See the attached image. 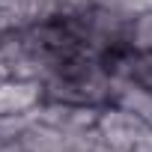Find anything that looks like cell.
<instances>
[{"label":"cell","instance_id":"6da1fadb","mask_svg":"<svg viewBox=\"0 0 152 152\" xmlns=\"http://www.w3.org/2000/svg\"><path fill=\"white\" fill-rule=\"evenodd\" d=\"M45 104V81L39 78H0V140H15L21 125Z\"/></svg>","mask_w":152,"mask_h":152},{"label":"cell","instance_id":"7a4b0ae2","mask_svg":"<svg viewBox=\"0 0 152 152\" xmlns=\"http://www.w3.org/2000/svg\"><path fill=\"white\" fill-rule=\"evenodd\" d=\"M149 131H152V122H146V119H140L116 104H104L99 110V119H96V134L122 152H131Z\"/></svg>","mask_w":152,"mask_h":152},{"label":"cell","instance_id":"3957f363","mask_svg":"<svg viewBox=\"0 0 152 152\" xmlns=\"http://www.w3.org/2000/svg\"><path fill=\"white\" fill-rule=\"evenodd\" d=\"M75 137L78 134H69L66 128H60L42 116H33L21 125L15 140L24 146V152H72Z\"/></svg>","mask_w":152,"mask_h":152},{"label":"cell","instance_id":"277c9868","mask_svg":"<svg viewBox=\"0 0 152 152\" xmlns=\"http://www.w3.org/2000/svg\"><path fill=\"white\" fill-rule=\"evenodd\" d=\"M110 104H116V107H122V110L152 122V90L137 84V81H119L116 90H113Z\"/></svg>","mask_w":152,"mask_h":152},{"label":"cell","instance_id":"5b68a950","mask_svg":"<svg viewBox=\"0 0 152 152\" xmlns=\"http://www.w3.org/2000/svg\"><path fill=\"white\" fill-rule=\"evenodd\" d=\"M125 48L134 51V54H149V51H152V3L137 6V9L131 12Z\"/></svg>","mask_w":152,"mask_h":152},{"label":"cell","instance_id":"8992f818","mask_svg":"<svg viewBox=\"0 0 152 152\" xmlns=\"http://www.w3.org/2000/svg\"><path fill=\"white\" fill-rule=\"evenodd\" d=\"M125 81H137L143 87L152 90V51L149 54H134L128 57V78Z\"/></svg>","mask_w":152,"mask_h":152}]
</instances>
